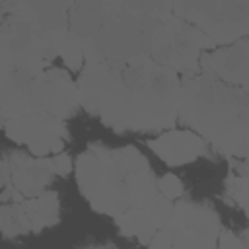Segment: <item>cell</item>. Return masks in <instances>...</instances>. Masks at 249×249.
<instances>
[{"label": "cell", "instance_id": "6da1fadb", "mask_svg": "<svg viewBox=\"0 0 249 249\" xmlns=\"http://www.w3.org/2000/svg\"><path fill=\"white\" fill-rule=\"evenodd\" d=\"M181 88L177 72L152 58L126 64L119 68L97 117L117 132L169 130L179 121Z\"/></svg>", "mask_w": 249, "mask_h": 249}, {"label": "cell", "instance_id": "7a4b0ae2", "mask_svg": "<svg viewBox=\"0 0 249 249\" xmlns=\"http://www.w3.org/2000/svg\"><path fill=\"white\" fill-rule=\"evenodd\" d=\"M74 171L78 189L89 206L111 218L158 195V179L144 154L134 146L91 144L74 161Z\"/></svg>", "mask_w": 249, "mask_h": 249}, {"label": "cell", "instance_id": "3957f363", "mask_svg": "<svg viewBox=\"0 0 249 249\" xmlns=\"http://www.w3.org/2000/svg\"><path fill=\"white\" fill-rule=\"evenodd\" d=\"M179 121L228 154L239 134L249 128V93L204 70L187 74L181 88Z\"/></svg>", "mask_w": 249, "mask_h": 249}, {"label": "cell", "instance_id": "277c9868", "mask_svg": "<svg viewBox=\"0 0 249 249\" xmlns=\"http://www.w3.org/2000/svg\"><path fill=\"white\" fill-rule=\"evenodd\" d=\"M62 31V29H60ZM43 29L29 2L2 6L0 68L23 70L37 76L58 56V33Z\"/></svg>", "mask_w": 249, "mask_h": 249}, {"label": "cell", "instance_id": "5b68a950", "mask_svg": "<svg viewBox=\"0 0 249 249\" xmlns=\"http://www.w3.org/2000/svg\"><path fill=\"white\" fill-rule=\"evenodd\" d=\"M222 233L218 212L204 204L183 200L171 220L152 237L148 249H218Z\"/></svg>", "mask_w": 249, "mask_h": 249}, {"label": "cell", "instance_id": "8992f818", "mask_svg": "<svg viewBox=\"0 0 249 249\" xmlns=\"http://www.w3.org/2000/svg\"><path fill=\"white\" fill-rule=\"evenodd\" d=\"M214 49V43L198 27L173 14L156 25L150 58L175 72L193 74L200 70L202 54Z\"/></svg>", "mask_w": 249, "mask_h": 249}, {"label": "cell", "instance_id": "52a82bcc", "mask_svg": "<svg viewBox=\"0 0 249 249\" xmlns=\"http://www.w3.org/2000/svg\"><path fill=\"white\" fill-rule=\"evenodd\" d=\"M173 14L198 27L216 49L249 39V2H173Z\"/></svg>", "mask_w": 249, "mask_h": 249}, {"label": "cell", "instance_id": "ba28073f", "mask_svg": "<svg viewBox=\"0 0 249 249\" xmlns=\"http://www.w3.org/2000/svg\"><path fill=\"white\" fill-rule=\"evenodd\" d=\"M2 202H19L45 193L54 169L51 158L10 152L2 158Z\"/></svg>", "mask_w": 249, "mask_h": 249}, {"label": "cell", "instance_id": "9c48e42d", "mask_svg": "<svg viewBox=\"0 0 249 249\" xmlns=\"http://www.w3.org/2000/svg\"><path fill=\"white\" fill-rule=\"evenodd\" d=\"M2 124L10 140H14L16 144H23L29 154L37 158H51L60 154L68 136L64 121L45 111L12 119Z\"/></svg>", "mask_w": 249, "mask_h": 249}, {"label": "cell", "instance_id": "30bf717a", "mask_svg": "<svg viewBox=\"0 0 249 249\" xmlns=\"http://www.w3.org/2000/svg\"><path fill=\"white\" fill-rule=\"evenodd\" d=\"M60 200L54 191H45L37 196L23 198L19 202H2L0 228L4 237H16L23 233H39L58 222Z\"/></svg>", "mask_w": 249, "mask_h": 249}, {"label": "cell", "instance_id": "8fae6325", "mask_svg": "<svg viewBox=\"0 0 249 249\" xmlns=\"http://www.w3.org/2000/svg\"><path fill=\"white\" fill-rule=\"evenodd\" d=\"M29 91L41 109L56 119H68L80 109L78 84L62 68H47L39 72L31 84Z\"/></svg>", "mask_w": 249, "mask_h": 249}, {"label": "cell", "instance_id": "7c38bea8", "mask_svg": "<svg viewBox=\"0 0 249 249\" xmlns=\"http://www.w3.org/2000/svg\"><path fill=\"white\" fill-rule=\"evenodd\" d=\"M175 210L173 200L158 193L144 204L130 206L121 216L115 218L119 231L126 237H136L142 243H150L152 237L171 220Z\"/></svg>", "mask_w": 249, "mask_h": 249}, {"label": "cell", "instance_id": "4fadbf2b", "mask_svg": "<svg viewBox=\"0 0 249 249\" xmlns=\"http://www.w3.org/2000/svg\"><path fill=\"white\" fill-rule=\"evenodd\" d=\"M200 70L218 80L241 88L249 76V39L208 51L200 58Z\"/></svg>", "mask_w": 249, "mask_h": 249}, {"label": "cell", "instance_id": "5bb4252c", "mask_svg": "<svg viewBox=\"0 0 249 249\" xmlns=\"http://www.w3.org/2000/svg\"><path fill=\"white\" fill-rule=\"evenodd\" d=\"M148 148L167 165L179 167L191 163L206 154V140L193 130L169 128L160 136L148 140Z\"/></svg>", "mask_w": 249, "mask_h": 249}, {"label": "cell", "instance_id": "9a60e30c", "mask_svg": "<svg viewBox=\"0 0 249 249\" xmlns=\"http://www.w3.org/2000/svg\"><path fill=\"white\" fill-rule=\"evenodd\" d=\"M119 68L123 66H115L111 62H86V66L80 70V78L76 84L80 107L86 113L97 117L99 107L119 74Z\"/></svg>", "mask_w": 249, "mask_h": 249}, {"label": "cell", "instance_id": "2e32d148", "mask_svg": "<svg viewBox=\"0 0 249 249\" xmlns=\"http://www.w3.org/2000/svg\"><path fill=\"white\" fill-rule=\"evenodd\" d=\"M107 16V4L105 2H72L70 16H68V29L76 33L86 43L95 41L99 35Z\"/></svg>", "mask_w": 249, "mask_h": 249}, {"label": "cell", "instance_id": "e0dca14e", "mask_svg": "<svg viewBox=\"0 0 249 249\" xmlns=\"http://www.w3.org/2000/svg\"><path fill=\"white\" fill-rule=\"evenodd\" d=\"M0 111H2V123H6L31 113H39L43 109L31 95L29 86L0 82Z\"/></svg>", "mask_w": 249, "mask_h": 249}, {"label": "cell", "instance_id": "ac0fdd59", "mask_svg": "<svg viewBox=\"0 0 249 249\" xmlns=\"http://www.w3.org/2000/svg\"><path fill=\"white\" fill-rule=\"evenodd\" d=\"M43 29L60 31L68 27L72 2H29Z\"/></svg>", "mask_w": 249, "mask_h": 249}, {"label": "cell", "instance_id": "d6986e66", "mask_svg": "<svg viewBox=\"0 0 249 249\" xmlns=\"http://www.w3.org/2000/svg\"><path fill=\"white\" fill-rule=\"evenodd\" d=\"M58 56L70 70H82L86 66V49L88 43L72 33L68 27L58 33Z\"/></svg>", "mask_w": 249, "mask_h": 249}, {"label": "cell", "instance_id": "ffe728a7", "mask_svg": "<svg viewBox=\"0 0 249 249\" xmlns=\"http://www.w3.org/2000/svg\"><path fill=\"white\" fill-rule=\"evenodd\" d=\"M226 191H228V196L249 218V161H243L235 171L230 173Z\"/></svg>", "mask_w": 249, "mask_h": 249}, {"label": "cell", "instance_id": "44dd1931", "mask_svg": "<svg viewBox=\"0 0 249 249\" xmlns=\"http://www.w3.org/2000/svg\"><path fill=\"white\" fill-rule=\"evenodd\" d=\"M158 193H161L169 200H175L183 195V183L175 173H165L158 179Z\"/></svg>", "mask_w": 249, "mask_h": 249}, {"label": "cell", "instance_id": "7402d4cb", "mask_svg": "<svg viewBox=\"0 0 249 249\" xmlns=\"http://www.w3.org/2000/svg\"><path fill=\"white\" fill-rule=\"evenodd\" d=\"M218 249H249V230L241 233L224 230L218 239Z\"/></svg>", "mask_w": 249, "mask_h": 249}, {"label": "cell", "instance_id": "603a6c76", "mask_svg": "<svg viewBox=\"0 0 249 249\" xmlns=\"http://www.w3.org/2000/svg\"><path fill=\"white\" fill-rule=\"evenodd\" d=\"M226 156H235V158H241L245 161H249V128H245L239 138L231 144V148L228 150Z\"/></svg>", "mask_w": 249, "mask_h": 249}, {"label": "cell", "instance_id": "cb8c5ba5", "mask_svg": "<svg viewBox=\"0 0 249 249\" xmlns=\"http://www.w3.org/2000/svg\"><path fill=\"white\" fill-rule=\"evenodd\" d=\"M51 163H53V169H54L56 175H68L72 171V167H74V163H72V160H70V156L66 152L51 156Z\"/></svg>", "mask_w": 249, "mask_h": 249}, {"label": "cell", "instance_id": "d4e9b609", "mask_svg": "<svg viewBox=\"0 0 249 249\" xmlns=\"http://www.w3.org/2000/svg\"><path fill=\"white\" fill-rule=\"evenodd\" d=\"M86 249H119V247H113V245H91V247H86Z\"/></svg>", "mask_w": 249, "mask_h": 249}, {"label": "cell", "instance_id": "484cf974", "mask_svg": "<svg viewBox=\"0 0 249 249\" xmlns=\"http://www.w3.org/2000/svg\"><path fill=\"white\" fill-rule=\"evenodd\" d=\"M241 89H245V91L249 93V76H247V80H245V84L241 86Z\"/></svg>", "mask_w": 249, "mask_h": 249}]
</instances>
